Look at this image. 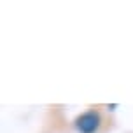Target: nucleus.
Here are the masks:
<instances>
[{"mask_svg":"<svg viewBox=\"0 0 133 133\" xmlns=\"http://www.w3.org/2000/svg\"><path fill=\"white\" fill-rule=\"evenodd\" d=\"M100 114L95 110H88V112L81 114L75 119V128L79 133H95L100 128Z\"/></svg>","mask_w":133,"mask_h":133,"instance_id":"nucleus-1","label":"nucleus"}]
</instances>
